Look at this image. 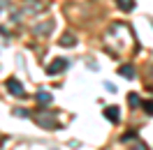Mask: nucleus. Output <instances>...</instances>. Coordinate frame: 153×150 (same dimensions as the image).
Segmentation results:
<instances>
[{"instance_id": "obj_3", "label": "nucleus", "mask_w": 153, "mask_h": 150, "mask_svg": "<svg viewBox=\"0 0 153 150\" xmlns=\"http://www.w3.org/2000/svg\"><path fill=\"white\" fill-rule=\"evenodd\" d=\"M65 67H67V60H65V58H56V60H53V62L47 67V74L56 76V74H60V72H63Z\"/></svg>"}, {"instance_id": "obj_6", "label": "nucleus", "mask_w": 153, "mask_h": 150, "mask_svg": "<svg viewBox=\"0 0 153 150\" xmlns=\"http://www.w3.org/2000/svg\"><path fill=\"white\" fill-rule=\"evenodd\" d=\"M118 74L123 79H134V65H121L118 67Z\"/></svg>"}, {"instance_id": "obj_7", "label": "nucleus", "mask_w": 153, "mask_h": 150, "mask_svg": "<svg viewBox=\"0 0 153 150\" xmlns=\"http://www.w3.org/2000/svg\"><path fill=\"white\" fill-rule=\"evenodd\" d=\"M58 44H60V46H74V44H76V37L72 35V32H65L63 37L58 39Z\"/></svg>"}, {"instance_id": "obj_14", "label": "nucleus", "mask_w": 153, "mask_h": 150, "mask_svg": "<svg viewBox=\"0 0 153 150\" xmlns=\"http://www.w3.org/2000/svg\"><path fill=\"white\" fill-rule=\"evenodd\" d=\"M130 150H146V146H144V143H134Z\"/></svg>"}, {"instance_id": "obj_10", "label": "nucleus", "mask_w": 153, "mask_h": 150, "mask_svg": "<svg viewBox=\"0 0 153 150\" xmlns=\"http://www.w3.org/2000/svg\"><path fill=\"white\" fill-rule=\"evenodd\" d=\"M128 104H130L132 109H137V106H142V99H139V95L130 93V95H128Z\"/></svg>"}, {"instance_id": "obj_15", "label": "nucleus", "mask_w": 153, "mask_h": 150, "mask_svg": "<svg viewBox=\"0 0 153 150\" xmlns=\"http://www.w3.org/2000/svg\"><path fill=\"white\" fill-rule=\"evenodd\" d=\"M151 74H153V67H151Z\"/></svg>"}, {"instance_id": "obj_11", "label": "nucleus", "mask_w": 153, "mask_h": 150, "mask_svg": "<svg viewBox=\"0 0 153 150\" xmlns=\"http://www.w3.org/2000/svg\"><path fill=\"white\" fill-rule=\"evenodd\" d=\"M28 10H30V12L42 10V2H39V0H28Z\"/></svg>"}, {"instance_id": "obj_12", "label": "nucleus", "mask_w": 153, "mask_h": 150, "mask_svg": "<svg viewBox=\"0 0 153 150\" xmlns=\"http://www.w3.org/2000/svg\"><path fill=\"white\" fill-rule=\"evenodd\" d=\"M14 115L16 118H30V111L28 109H14Z\"/></svg>"}, {"instance_id": "obj_13", "label": "nucleus", "mask_w": 153, "mask_h": 150, "mask_svg": "<svg viewBox=\"0 0 153 150\" xmlns=\"http://www.w3.org/2000/svg\"><path fill=\"white\" fill-rule=\"evenodd\" d=\"M144 111L149 113V115H153V99L151 102H144Z\"/></svg>"}, {"instance_id": "obj_5", "label": "nucleus", "mask_w": 153, "mask_h": 150, "mask_svg": "<svg viewBox=\"0 0 153 150\" xmlns=\"http://www.w3.org/2000/svg\"><path fill=\"white\" fill-rule=\"evenodd\" d=\"M51 28H53V23H51V21H44V23H37V26L33 28V32H35V35H47V32H51Z\"/></svg>"}, {"instance_id": "obj_1", "label": "nucleus", "mask_w": 153, "mask_h": 150, "mask_svg": "<svg viewBox=\"0 0 153 150\" xmlns=\"http://www.w3.org/2000/svg\"><path fill=\"white\" fill-rule=\"evenodd\" d=\"M35 120H37L39 127H44V129H56L58 127V120H56V113L53 111H39L35 115Z\"/></svg>"}, {"instance_id": "obj_4", "label": "nucleus", "mask_w": 153, "mask_h": 150, "mask_svg": "<svg viewBox=\"0 0 153 150\" xmlns=\"http://www.w3.org/2000/svg\"><path fill=\"white\" fill-rule=\"evenodd\" d=\"M105 118H107L109 122L118 125V122H121V113H118V106H107V109H105Z\"/></svg>"}, {"instance_id": "obj_2", "label": "nucleus", "mask_w": 153, "mask_h": 150, "mask_svg": "<svg viewBox=\"0 0 153 150\" xmlns=\"http://www.w3.org/2000/svg\"><path fill=\"white\" fill-rule=\"evenodd\" d=\"M5 88H7V93H10V95H14V97H23V95H26V90H23L21 81H16V79H7Z\"/></svg>"}, {"instance_id": "obj_9", "label": "nucleus", "mask_w": 153, "mask_h": 150, "mask_svg": "<svg viewBox=\"0 0 153 150\" xmlns=\"http://www.w3.org/2000/svg\"><path fill=\"white\" fill-rule=\"evenodd\" d=\"M51 99H53V97H51V93H47V90H39L37 93V104H44V106H47V104H51Z\"/></svg>"}, {"instance_id": "obj_8", "label": "nucleus", "mask_w": 153, "mask_h": 150, "mask_svg": "<svg viewBox=\"0 0 153 150\" xmlns=\"http://www.w3.org/2000/svg\"><path fill=\"white\" fill-rule=\"evenodd\" d=\"M116 5H118V10H123V12L134 10V0H116Z\"/></svg>"}]
</instances>
